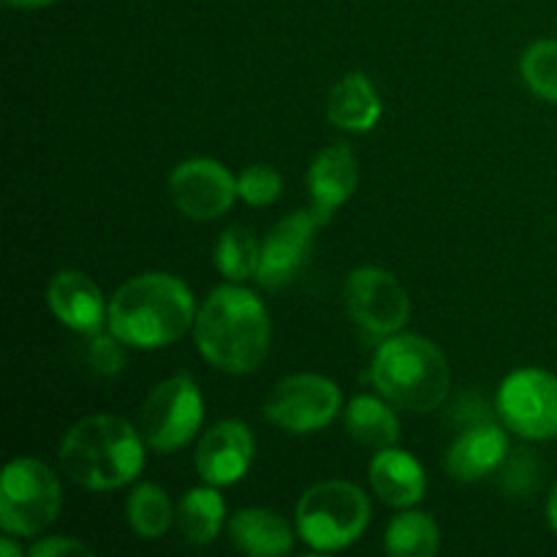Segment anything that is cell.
Segmentation results:
<instances>
[{"mask_svg": "<svg viewBox=\"0 0 557 557\" xmlns=\"http://www.w3.org/2000/svg\"><path fill=\"white\" fill-rule=\"evenodd\" d=\"M194 337L212 368L228 375L253 373L270 351V313L248 288L218 286L196 313Z\"/></svg>", "mask_w": 557, "mask_h": 557, "instance_id": "6da1fadb", "label": "cell"}, {"mask_svg": "<svg viewBox=\"0 0 557 557\" xmlns=\"http://www.w3.org/2000/svg\"><path fill=\"white\" fill-rule=\"evenodd\" d=\"M196 299L180 277L145 272L131 277L109 302V332L131 348H163L196 324Z\"/></svg>", "mask_w": 557, "mask_h": 557, "instance_id": "7a4b0ae2", "label": "cell"}, {"mask_svg": "<svg viewBox=\"0 0 557 557\" xmlns=\"http://www.w3.org/2000/svg\"><path fill=\"white\" fill-rule=\"evenodd\" d=\"M145 435L114 413L79 419L60 441V468L79 487L117 490L139 479L145 468Z\"/></svg>", "mask_w": 557, "mask_h": 557, "instance_id": "3957f363", "label": "cell"}, {"mask_svg": "<svg viewBox=\"0 0 557 557\" xmlns=\"http://www.w3.org/2000/svg\"><path fill=\"white\" fill-rule=\"evenodd\" d=\"M370 375L381 397L413 413L444 406L451 389V370L444 351L422 335H392L381 343Z\"/></svg>", "mask_w": 557, "mask_h": 557, "instance_id": "277c9868", "label": "cell"}, {"mask_svg": "<svg viewBox=\"0 0 557 557\" xmlns=\"http://www.w3.org/2000/svg\"><path fill=\"white\" fill-rule=\"evenodd\" d=\"M370 515L373 506L368 493L341 479L313 484L294 511L297 536L319 553H337L359 542V536L368 531Z\"/></svg>", "mask_w": 557, "mask_h": 557, "instance_id": "5b68a950", "label": "cell"}, {"mask_svg": "<svg viewBox=\"0 0 557 557\" xmlns=\"http://www.w3.org/2000/svg\"><path fill=\"white\" fill-rule=\"evenodd\" d=\"M63 490L58 473L36 457H16L0 479V528L9 536H38L58 520Z\"/></svg>", "mask_w": 557, "mask_h": 557, "instance_id": "8992f818", "label": "cell"}, {"mask_svg": "<svg viewBox=\"0 0 557 557\" xmlns=\"http://www.w3.org/2000/svg\"><path fill=\"white\" fill-rule=\"evenodd\" d=\"M205 422V397L190 375L161 381L141 408V435L158 455H172L196 438Z\"/></svg>", "mask_w": 557, "mask_h": 557, "instance_id": "52a82bcc", "label": "cell"}, {"mask_svg": "<svg viewBox=\"0 0 557 557\" xmlns=\"http://www.w3.org/2000/svg\"><path fill=\"white\" fill-rule=\"evenodd\" d=\"M500 422L528 441L557 435V375L542 368H522L506 375L495 397Z\"/></svg>", "mask_w": 557, "mask_h": 557, "instance_id": "ba28073f", "label": "cell"}, {"mask_svg": "<svg viewBox=\"0 0 557 557\" xmlns=\"http://www.w3.org/2000/svg\"><path fill=\"white\" fill-rule=\"evenodd\" d=\"M343 406L341 386L319 373H297L277 381L267 395L264 413L272 424L294 435L324 430Z\"/></svg>", "mask_w": 557, "mask_h": 557, "instance_id": "9c48e42d", "label": "cell"}, {"mask_svg": "<svg viewBox=\"0 0 557 557\" xmlns=\"http://www.w3.org/2000/svg\"><path fill=\"white\" fill-rule=\"evenodd\" d=\"M348 315L373 337H392L408 324L411 299L403 283L384 267H359L346 281Z\"/></svg>", "mask_w": 557, "mask_h": 557, "instance_id": "30bf717a", "label": "cell"}, {"mask_svg": "<svg viewBox=\"0 0 557 557\" xmlns=\"http://www.w3.org/2000/svg\"><path fill=\"white\" fill-rule=\"evenodd\" d=\"M169 196L183 215L215 221L237 199V177L212 158H188L169 174Z\"/></svg>", "mask_w": 557, "mask_h": 557, "instance_id": "8fae6325", "label": "cell"}, {"mask_svg": "<svg viewBox=\"0 0 557 557\" xmlns=\"http://www.w3.org/2000/svg\"><path fill=\"white\" fill-rule=\"evenodd\" d=\"M326 223L321 212L299 210L294 215L283 218L275 228L261 243V261L256 270V281L264 288H281L288 286L299 270L308 261L310 248H313L315 228Z\"/></svg>", "mask_w": 557, "mask_h": 557, "instance_id": "7c38bea8", "label": "cell"}, {"mask_svg": "<svg viewBox=\"0 0 557 557\" xmlns=\"http://www.w3.org/2000/svg\"><path fill=\"white\" fill-rule=\"evenodd\" d=\"M256 460V438L239 419H223L201 435L196 446V471L212 487H228L248 476Z\"/></svg>", "mask_w": 557, "mask_h": 557, "instance_id": "4fadbf2b", "label": "cell"}, {"mask_svg": "<svg viewBox=\"0 0 557 557\" xmlns=\"http://www.w3.org/2000/svg\"><path fill=\"white\" fill-rule=\"evenodd\" d=\"M509 457V438L493 419L462 428L446 451V473L457 482H479L498 471Z\"/></svg>", "mask_w": 557, "mask_h": 557, "instance_id": "5bb4252c", "label": "cell"}, {"mask_svg": "<svg viewBox=\"0 0 557 557\" xmlns=\"http://www.w3.org/2000/svg\"><path fill=\"white\" fill-rule=\"evenodd\" d=\"M47 299L60 324L85 337L101 332V326L109 321V308L101 288L79 270L54 272L47 288Z\"/></svg>", "mask_w": 557, "mask_h": 557, "instance_id": "9a60e30c", "label": "cell"}, {"mask_svg": "<svg viewBox=\"0 0 557 557\" xmlns=\"http://www.w3.org/2000/svg\"><path fill=\"white\" fill-rule=\"evenodd\" d=\"M359 183V163L351 147H324L308 169V188L313 196V210L330 221L332 212L346 205Z\"/></svg>", "mask_w": 557, "mask_h": 557, "instance_id": "2e32d148", "label": "cell"}, {"mask_svg": "<svg viewBox=\"0 0 557 557\" xmlns=\"http://www.w3.org/2000/svg\"><path fill=\"white\" fill-rule=\"evenodd\" d=\"M370 484H373V493L395 509H411L428 493L422 462L397 446L375 451L370 462Z\"/></svg>", "mask_w": 557, "mask_h": 557, "instance_id": "e0dca14e", "label": "cell"}, {"mask_svg": "<svg viewBox=\"0 0 557 557\" xmlns=\"http://www.w3.org/2000/svg\"><path fill=\"white\" fill-rule=\"evenodd\" d=\"M384 103H381L379 90L370 82L368 74H346L326 98V117L332 125L354 134H364L379 125Z\"/></svg>", "mask_w": 557, "mask_h": 557, "instance_id": "ac0fdd59", "label": "cell"}, {"mask_svg": "<svg viewBox=\"0 0 557 557\" xmlns=\"http://www.w3.org/2000/svg\"><path fill=\"white\" fill-rule=\"evenodd\" d=\"M228 536L245 555L275 557L294 549L292 525L270 509H239L228 520Z\"/></svg>", "mask_w": 557, "mask_h": 557, "instance_id": "d6986e66", "label": "cell"}, {"mask_svg": "<svg viewBox=\"0 0 557 557\" xmlns=\"http://www.w3.org/2000/svg\"><path fill=\"white\" fill-rule=\"evenodd\" d=\"M346 433L357 444L381 451L397 446L400 441V422L392 411L389 400L373 395H359L346 408Z\"/></svg>", "mask_w": 557, "mask_h": 557, "instance_id": "ffe728a7", "label": "cell"}, {"mask_svg": "<svg viewBox=\"0 0 557 557\" xmlns=\"http://www.w3.org/2000/svg\"><path fill=\"white\" fill-rule=\"evenodd\" d=\"M177 531L194 547L212 544L226 522V500L221 498L218 487H196L183 495L177 506Z\"/></svg>", "mask_w": 557, "mask_h": 557, "instance_id": "44dd1931", "label": "cell"}, {"mask_svg": "<svg viewBox=\"0 0 557 557\" xmlns=\"http://www.w3.org/2000/svg\"><path fill=\"white\" fill-rule=\"evenodd\" d=\"M441 531L438 522L424 511L406 509L389 522L384 536V549L400 557H430L438 553Z\"/></svg>", "mask_w": 557, "mask_h": 557, "instance_id": "7402d4cb", "label": "cell"}, {"mask_svg": "<svg viewBox=\"0 0 557 557\" xmlns=\"http://www.w3.org/2000/svg\"><path fill=\"white\" fill-rule=\"evenodd\" d=\"M125 517H128V525L136 536L145 539V542H156V539L166 536L177 515H174L166 490L158 487V484H139L128 495Z\"/></svg>", "mask_w": 557, "mask_h": 557, "instance_id": "603a6c76", "label": "cell"}, {"mask_svg": "<svg viewBox=\"0 0 557 557\" xmlns=\"http://www.w3.org/2000/svg\"><path fill=\"white\" fill-rule=\"evenodd\" d=\"M261 261V243L245 226H228L215 243V267L226 281L243 283L256 277Z\"/></svg>", "mask_w": 557, "mask_h": 557, "instance_id": "cb8c5ba5", "label": "cell"}, {"mask_svg": "<svg viewBox=\"0 0 557 557\" xmlns=\"http://www.w3.org/2000/svg\"><path fill=\"white\" fill-rule=\"evenodd\" d=\"M522 79L544 101L557 103V41L544 38V41L531 44L522 54Z\"/></svg>", "mask_w": 557, "mask_h": 557, "instance_id": "d4e9b609", "label": "cell"}, {"mask_svg": "<svg viewBox=\"0 0 557 557\" xmlns=\"http://www.w3.org/2000/svg\"><path fill=\"white\" fill-rule=\"evenodd\" d=\"M237 194H239V199L248 201L250 207L275 205L283 194L281 172L272 166H267V163H253V166H248L239 172Z\"/></svg>", "mask_w": 557, "mask_h": 557, "instance_id": "484cf974", "label": "cell"}, {"mask_svg": "<svg viewBox=\"0 0 557 557\" xmlns=\"http://www.w3.org/2000/svg\"><path fill=\"white\" fill-rule=\"evenodd\" d=\"M123 346L125 343L114 332H109V335L107 332H92V335H87L85 359L92 373L103 375V379H114L125 368Z\"/></svg>", "mask_w": 557, "mask_h": 557, "instance_id": "4316f807", "label": "cell"}, {"mask_svg": "<svg viewBox=\"0 0 557 557\" xmlns=\"http://www.w3.org/2000/svg\"><path fill=\"white\" fill-rule=\"evenodd\" d=\"M536 479H539V466L528 451L522 455H515L509 460L506 457V473H504V482L506 487L511 490L515 495H528L533 487H536Z\"/></svg>", "mask_w": 557, "mask_h": 557, "instance_id": "83f0119b", "label": "cell"}, {"mask_svg": "<svg viewBox=\"0 0 557 557\" xmlns=\"http://www.w3.org/2000/svg\"><path fill=\"white\" fill-rule=\"evenodd\" d=\"M92 549L87 544L76 542V539H65V536H49L41 539L30 547L33 557H58V555H90Z\"/></svg>", "mask_w": 557, "mask_h": 557, "instance_id": "f1b7e54d", "label": "cell"}, {"mask_svg": "<svg viewBox=\"0 0 557 557\" xmlns=\"http://www.w3.org/2000/svg\"><path fill=\"white\" fill-rule=\"evenodd\" d=\"M58 0H5V5L11 9H44V5H52Z\"/></svg>", "mask_w": 557, "mask_h": 557, "instance_id": "f546056e", "label": "cell"}, {"mask_svg": "<svg viewBox=\"0 0 557 557\" xmlns=\"http://www.w3.org/2000/svg\"><path fill=\"white\" fill-rule=\"evenodd\" d=\"M547 515H549V525H553V528H555V533H557V484H555V490H553V493H549Z\"/></svg>", "mask_w": 557, "mask_h": 557, "instance_id": "4dcf8cb0", "label": "cell"}, {"mask_svg": "<svg viewBox=\"0 0 557 557\" xmlns=\"http://www.w3.org/2000/svg\"><path fill=\"white\" fill-rule=\"evenodd\" d=\"M0 553H3L5 557H22V549L11 544V536H5L3 542H0Z\"/></svg>", "mask_w": 557, "mask_h": 557, "instance_id": "1f68e13d", "label": "cell"}]
</instances>
